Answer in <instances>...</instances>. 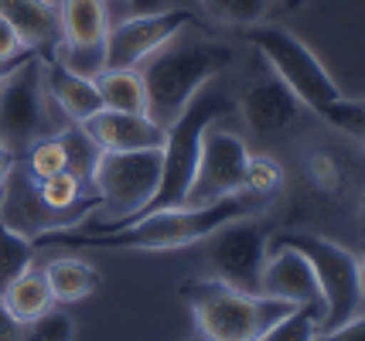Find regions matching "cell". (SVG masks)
Listing matches in <instances>:
<instances>
[{
  "mask_svg": "<svg viewBox=\"0 0 365 341\" xmlns=\"http://www.w3.org/2000/svg\"><path fill=\"white\" fill-rule=\"evenodd\" d=\"M267 246H290L311 263V270L318 276L321 297H324L321 331L345 325L349 318H355L362 310L359 253H351L349 246L334 243L328 236H314V232H280V236H270Z\"/></svg>",
  "mask_w": 365,
  "mask_h": 341,
  "instance_id": "7",
  "label": "cell"
},
{
  "mask_svg": "<svg viewBox=\"0 0 365 341\" xmlns=\"http://www.w3.org/2000/svg\"><path fill=\"white\" fill-rule=\"evenodd\" d=\"M41 75H45V93L51 99V106H58L68 123H86L89 116L103 110V96L96 89V79H82L76 72L62 68L58 62H51L48 55H41Z\"/></svg>",
  "mask_w": 365,
  "mask_h": 341,
  "instance_id": "15",
  "label": "cell"
},
{
  "mask_svg": "<svg viewBox=\"0 0 365 341\" xmlns=\"http://www.w3.org/2000/svg\"><path fill=\"white\" fill-rule=\"evenodd\" d=\"M232 110H236V103L225 96L222 89H208V93L202 89L198 96L191 99L188 110L168 127V140H164V147H160L158 195L150 198V205H147L143 211L185 205V192H188L191 178H195V164H198L202 137H205V130L219 120V116L232 113Z\"/></svg>",
  "mask_w": 365,
  "mask_h": 341,
  "instance_id": "5",
  "label": "cell"
},
{
  "mask_svg": "<svg viewBox=\"0 0 365 341\" xmlns=\"http://www.w3.org/2000/svg\"><path fill=\"white\" fill-rule=\"evenodd\" d=\"M160 184V150H127V154H110L99 150L89 174V188L96 195L99 229H116L137 219L150 198L158 195Z\"/></svg>",
  "mask_w": 365,
  "mask_h": 341,
  "instance_id": "4",
  "label": "cell"
},
{
  "mask_svg": "<svg viewBox=\"0 0 365 341\" xmlns=\"http://www.w3.org/2000/svg\"><path fill=\"white\" fill-rule=\"evenodd\" d=\"M191 21V11L181 7H160L154 14H133L110 24L106 31V68H137L143 58H150L158 48H164L171 38L185 34Z\"/></svg>",
  "mask_w": 365,
  "mask_h": 341,
  "instance_id": "11",
  "label": "cell"
},
{
  "mask_svg": "<svg viewBox=\"0 0 365 341\" xmlns=\"http://www.w3.org/2000/svg\"><path fill=\"white\" fill-rule=\"evenodd\" d=\"M277 4L280 0H202V11L208 14V21H215L222 28L246 31L253 24H263Z\"/></svg>",
  "mask_w": 365,
  "mask_h": 341,
  "instance_id": "21",
  "label": "cell"
},
{
  "mask_svg": "<svg viewBox=\"0 0 365 341\" xmlns=\"http://www.w3.org/2000/svg\"><path fill=\"white\" fill-rule=\"evenodd\" d=\"M314 341H365V314L359 310V314L349 318L345 325L331 327V331H321Z\"/></svg>",
  "mask_w": 365,
  "mask_h": 341,
  "instance_id": "31",
  "label": "cell"
},
{
  "mask_svg": "<svg viewBox=\"0 0 365 341\" xmlns=\"http://www.w3.org/2000/svg\"><path fill=\"white\" fill-rule=\"evenodd\" d=\"M280 4H284L287 11H297V7H304V4H307V0H280Z\"/></svg>",
  "mask_w": 365,
  "mask_h": 341,
  "instance_id": "37",
  "label": "cell"
},
{
  "mask_svg": "<svg viewBox=\"0 0 365 341\" xmlns=\"http://www.w3.org/2000/svg\"><path fill=\"white\" fill-rule=\"evenodd\" d=\"M242 34H246V41L267 58V68L297 96V103H301L304 110L324 116L328 106H334L338 99L345 96L341 85L331 79V72L324 68V62H321L318 55L307 48L294 31L263 21V24L246 28Z\"/></svg>",
  "mask_w": 365,
  "mask_h": 341,
  "instance_id": "6",
  "label": "cell"
},
{
  "mask_svg": "<svg viewBox=\"0 0 365 341\" xmlns=\"http://www.w3.org/2000/svg\"><path fill=\"white\" fill-rule=\"evenodd\" d=\"M31 263H34V243L24 239L21 232H14V229L4 222V215H0V290L17 273H24Z\"/></svg>",
  "mask_w": 365,
  "mask_h": 341,
  "instance_id": "25",
  "label": "cell"
},
{
  "mask_svg": "<svg viewBox=\"0 0 365 341\" xmlns=\"http://www.w3.org/2000/svg\"><path fill=\"white\" fill-rule=\"evenodd\" d=\"M359 226H362V236H365V195H362V201H359Z\"/></svg>",
  "mask_w": 365,
  "mask_h": 341,
  "instance_id": "38",
  "label": "cell"
},
{
  "mask_svg": "<svg viewBox=\"0 0 365 341\" xmlns=\"http://www.w3.org/2000/svg\"><path fill=\"white\" fill-rule=\"evenodd\" d=\"M34 55H38V51H34ZM28 58H31V55H24V58H11V62H0V82L7 79V75H11V72H14L21 62H28Z\"/></svg>",
  "mask_w": 365,
  "mask_h": 341,
  "instance_id": "35",
  "label": "cell"
},
{
  "mask_svg": "<svg viewBox=\"0 0 365 341\" xmlns=\"http://www.w3.org/2000/svg\"><path fill=\"white\" fill-rule=\"evenodd\" d=\"M86 137L99 150L110 154H127V150H160L168 140V130L158 127L147 113H123V110H99L79 123Z\"/></svg>",
  "mask_w": 365,
  "mask_h": 341,
  "instance_id": "13",
  "label": "cell"
},
{
  "mask_svg": "<svg viewBox=\"0 0 365 341\" xmlns=\"http://www.w3.org/2000/svg\"><path fill=\"white\" fill-rule=\"evenodd\" d=\"M48 58L82 75V79H96L99 72H106V45H65V41H58L48 51Z\"/></svg>",
  "mask_w": 365,
  "mask_h": 341,
  "instance_id": "26",
  "label": "cell"
},
{
  "mask_svg": "<svg viewBox=\"0 0 365 341\" xmlns=\"http://www.w3.org/2000/svg\"><path fill=\"white\" fill-rule=\"evenodd\" d=\"M191 341H205V338H191Z\"/></svg>",
  "mask_w": 365,
  "mask_h": 341,
  "instance_id": "39",
  "label": "cell"
},
{
  "mask_svg": "<svg viewBox=\"0 0 365 341\" xmlns=\"http://www.w3.org/2000/svg\"><path fill=\"white\" fill-rule=\"evenodd\" d=\"M58 31L65 45H106V0H58Z\"/></svg>",
  "mask_w": 365,
  "mask_h": 341,
  "instance_id": "17",
  "label": "cell"
},
{
  "mask_svg": "<svg viewBox=\"0 0 365 341\" xmlns=\"http://www.w3.org/2000/svg\"><path fill=\"white\" fill-rule=\"evenodd\" d=\"M45 283L55 304H76V300H86L89 293L99 290L103 276L93 263L79 260V256H55L51 263H45Z\"/></svg>",
  "mask_w": 365,
  "mask_h": 341,
  "instance_id": "18",
  "label": "cell"
},
{
  "mask_svg": "<svg viewBox=\"0 0 365 341\" xmlns=\"http://www.w3.org/2000/svg\"><path fill=\"white\" fill-rule=\"evenodd\" d=\"M21 164H24V171H28L34 181H45V178H51V174L68 171V147H65V133L58 130V133L41 137L38 144H31L28 150H24Z\"/></svg>",
  "mask_w": 365,
  "mask_h": 341,
  "instance_id": "23",
  "label": "cell"
},
{
  "mask_svg": "<svg viewBox=\"0 0 365 341\" xmlns=\"http://www.w3.org/2000/svg\"><path fill=\"white\" fill-rule=\"evenodd\" d=\"M58 130L62 127L51 120V99L45 93L41 55H31L0 82V144L21 161L28 147Z\"/></svg>",
  "mask_w": 365,
  "mask_h": 341,
  "instance_id": "8",
  "label": "cell"
},
{
  "mask_svg": "<svg viewBox=\"0 0 365 341\" xmlns=\"http://www.w3.org/2000/svg\"><path fill=\"white\" fill-rule=\"evenodd\" d=\"M304 174L311 181V188L321 192L324 198H338L349 184V167L345 161L328 150V147H311L307 157H304Z\"/></svg>",
  "mask_w": 365,
  "mask_h": 341,
  "instance_id": "22",
  "label": "cell"
},
{
  "mask_svg": "<svg viewBox=\"0 0 365 341\" xmlns=\"http://www.w3.org/2000/svg\"><path fill=\"white\" fill-rule=\"evenodd\" d=\"M321 120H324V123H331L334 130H341L349 140H355V144L362 147V154H365V96H359V99L341 96L334 106L324 110Z\"/></svg>",
  "mask_w": 365,
  "mask_h": 341,
  "instance_id": "28",
  "label": "cell"
},
{
  "mask_svg": "<svg viewBox=\"0 0 365 341\" xmlns=\"http://www.w3.org/2000/svg\"><path fill=\"white\" fill-rule=\"evenodd\" d=\"M24 55H34L24 38L14 31V24L7 17H0V62H11V58H24Z\"/></svg>",
  "mask_w": 365,
  "mask_h": 341,
  "instance_id": "30",
  "label": "cell"
},
{
  "mask_svg": "<svg viewBox=\"0 0 365 341\" xmlns=\"http://www.w3.org/2000/svg\"><path fill=\"white\" fill-rule=\"evenodd\" d=\"M113 4H120V7H123L120 21H123V17H133V14H154V11L164 7L160 0H106V7H113ZM113 24H116V21H113Z\"/></svg>",
  "mask_w": 365,
  "mask_h": 341,
  "instance_id": "32",
  "label": "cell"
},
{
  "mask_svg": "<svg viewBox=\"0 0 365 341\" xmlns=\"http://www.w3.org/2000/svg\"><path fill=\"white\" fill-rule=\"evenodd\" d=\"M0 17L14 24V31L24 38V45L38 55L58 45V4L51 0H0Z\"/></svg>",
  "mask_w": 365,
  "mask_h": 341,
  "instance_id": "16",
  "label": "cell"
},
{
  "mask_svg": "<svg viewBox=\"0 0 365 341\" xmlns=\"http://www.w3.org/2000/svg\"><path fill=\"white\" fill-rule=\"evenodd\" d=\"M51 4H58V0H51Z\"/></svg>",
  "mask_w": 365,
  "mask_h": 341,
  "instance_id": "40",
  "label": "cell"
},
{
  "mask_svg": "<svg viewBox=\"0 0 365 341\" xmlns=\"http://www.w3.org/2000/svg\"><path fill=\"white\" fill-rule=\"evenodd\" d=\"M0 304L7 308V314H11L14 321L28 325V321H34V318H41L45 310L55 308V297L48 290L45 273L28 266L24 273H17L14 280L0 290Z\"/></svg>",
  "mask_w": 365,
  "mask_h": 341,
  "instance_id": "19",
  "label": "cell"
},
{
  "mask_svg": "<svg viewBox=\"0 0 365 341\" xmlns=\"http://www.w3.org/2000/svg\"><path fill=\"white\" fill-rule=\"evenodd\" d=\"M267 229L253 215H242L219 226L208 236V263L212 276L242 293H259L263 266H267Z\"/></svg>",
  "mask_w": 365,
  "mask_h": 341,
  "instance_id": "10",
  "label": "cell"
},
{
  "mask_svg": "<svg viewBox=\"0 0 365 341\" xmlns=\"http://www.w3.org/2000/svg\"><path fill=\"white\" fill-rule=\"evenodd\" d=\"M232 58H236L232 48L222 41L181 38V34L171 38L164 48H158L137 65L147 93V116L168 130L188 110L191 99L232 65Z\"/></svg>",
  "mask_w": 365,
  "mask_h": 341,
  "instance_id": "2",
  "label": "cell"
},
{
  "mask_svg": "<svg viewBox=\"0 0 365 341\" xmlns=\"http://www.w3.org/2000/svg\"><path fill=\"white\" fill-rule=\"evenodd\" d=\"M321 335V318L318 310L311 308H297L290 310L287 318H280V321H273L263 335L256 341H314Z\"/></svg>",
  "mask_w": 365,
  "mask_h": 341,
  "instance_id": "27",
  "label": "cell"
},
{
  "mask_svg": "<svg viewBox=\"0 0 365 341\" xmlns=\"http://www.w3.org/2000/svg\"><path fill=\"white\" fill-rule=\"evenodd\" d=\"M259 201L253 195H236L205 205V209H188V205H175V209H158L143 211L137 219H130L116 229H99V232H79V229H65L55 236H45L38 243H76V246H93V249H137V253H171V249H185V246L205 243L219 226L253 215L259 211ZM34 243V246H38Z\"/></svg>",
  "mask_w": 365,
  "mask_h": 341,
  "instance_id": "1",
  "label": "cell"
},
{
  "mask_svg": "<svg viewBox=\"0 0 365 341\" xmlns=\"http://www.w3.org/2000/svg\"><path fill=\"white\" fill-rule=\"evenodd\" d=\"M284 184H287V174L277 157H270V154H250V164H246V195L259 198V201H273L284 192Z\"/></svg>",
  "mask_w": 365,
  "mask_h": 341,
  "instance_id": "24",
  "label": "cell"
},
{
  "mask_svg": "<svg viewBox=\"0 0 365 341\" xmlns=\"http://www.w3.org/2000/svg\"><path fill=\"white\" fill-rule=\"evenodd\" d=\"M76 338V321L65 310L51 308L41 318L24 325V341H72Z\"/></svg>",
  "mask_w": 365,
  "mask_h": 341,
  "instance_id": "29",
  "label": "cell"
},
{
  "mask_svg": "<svg viewBox=\"0 0 365 341\" xmlns=\"http://www.w3.org/2000/svg\"><path fill=\"white\" fill-rule=\"evenodd\" d=\"M181 300L195 318L198 338L205 341H256L273 321L297 310L290 300L270 293H242L215 276L181 283Z\"/></svg>",
  "mask_w": 365,
  "mask_h": 341,
  "instance_id": "3",
  "label": "cell"
},
{
  "mask_svg": "<svg viewBox=\"0 0 365 341\" xmlns=\"http://www.w3.org/2000/svg\"><path fill=\"white\" fill-rule=\"evenodd\" d=\"M14 154L7 150V147L0 144V188H4V181H7V174H11V167H14Z\"/></svg>",
  "mask_w": 365,
  "mask_h": 341,
  "instance_id": "34",
  "label": "cell"
},
{
  "mask_svg": "<svg viewBox=\"0 0 365 341\" xmlns=\"http://www.w3.org/2000/svg\"><path fill=\"white\" fill-rule=\"evenodd\" d=\"M301 110L304 106L297 103V96L277 75H270V72L253 79L242 89V96H239V116H242V123L253 133H259V137L287 130L297 120Z\"/></svg>",
  "mask_w": 365,
  "mask_h": 341,
  "instance_id": "14",
  "label": "cell"
},
{
  "mask_svg": "<svg viewBox=\"0 0 365 341\" xmlns=\"http://www.w3.org/2000/svg\"><path fill=\"white\" fill-rule=\"evenodd\" d=\"M96 89L103 96V110L147 113V93L137 68H106L96 75Z\"/></svg>",
  "mask_w": 365,
  "mask_h": 341,
  "instance_id": "20",
  "label": "cell"
},
{
  "mask_svg": "<svg viewBox=\"0 0 365 341\" xmlns=\"http://www.w3.org/2000/svg\"><path fill=\"white\" fill-rule=\"evenodd\" d=\"M359 276H362V304H365V246L359 249Z\"/></svg>",
  "mask_w": 365,
  "mask_h": 341,
  "instance_id": "36",
  "label": "cell"
},
{
  "mask_svg": "<svg viewBox=\"0 0 365 341\" xmlns=\"http://www.w3.org/2000/svg\"><path fill=\"white\" fill-rule=\"evenodd\" d=\"M259 293L290 300L294 308H311L318 310V318H324V297H321L318 276L311 270V263L290 246H267V266H263Z\"/></svg>",
  "mask_w": 365,
  "mask_h": 341,
  "instance_id": "12",
  "label": "cell"
},
{
  "mask_svg": "<svg viewBox=\"0 0 365 341\" xmlns=\"http://www.w3.org/2000/svg\"><path fill=\"white\" fill-rule=\"evenodd\" d=\"M0 341H24V325L14 321L4 304H0Z\"/></svg>",
  "mask_w": 365,
  "mask_h": 341,
  "instance_id": "33",
  "label": "cell"
},
{
  "mask_svg": "<svg viewBox=\"0 0 365 341\" xmlns=\"http://www.w3.org/2000/svg\"><path fill=\"white\" fill-rule=\"evenodd\" d=\"M246 164H250L246 140L239 133L212 123L202 137V150H198V164H195V178L185 192V205L205 209V205L242 195L246 192Z\"/></svg>",
  "mask_w": 365,
  "mask_h": 341,
  "instance_id": "9",
  "label": "cell"
}]
</instances>
